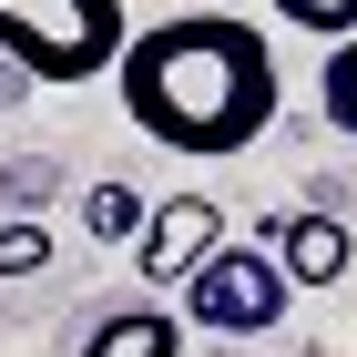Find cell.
<instances>
[{
  "mask_svg": "<svg viewBox=\"0 0 357 357\" xmlns=\"http://www.w3.org/2000/svg\"><path fill=\"white\" fill-rule=\"evenodd\" d=\"M41 266H52V225L10 215L0 225V286H21V275H41Z\"/></svg>",
  "mask_w": 357,
  "mask_h": 357,
  "instance_id": "cell-9",
  "label": "cell"
},
{
  "mask_svg": "<svg viewBox=\"0 0 357 357\" xmlns=\"http://www.w3.org/2000/svg\"><path fill=\"white\" fill-rule=\"evenodd\" d=\"M347 225L337 215H286L275 225V266H286V286H306V296H317V286H337V275H347Z\"/></svg>",
  "mask_w": 357,
  "mask_h": 357,
  "instance_id": "cell-5",
  "label": "cell"
},
{
  "mask_svg": "<svg viewBox=\"0 0 357 357\" xmlns=\"http://www.w3.org/2000/svg\"><path fill=\"white\" fill-rule=\"evenodd\" d=\"M143 225H153V204L133 184H92L82 194V235H102V245H143Z\"/></svg>",
  "mask_w": 357,
  "mask_h": 357,
  "instance_id": "cell-7",
  "label": "cell"
},
{
  "mask_svg": "<svg viewBox=\"0 0 357 357\" xmlns=\"http://www.w3.org/2000/svg\"><path fill=\"white\" fill-rule=\"evenodd\" d=\"M123 41H133L123 0H0V61L31 72V82L72 92V82H92V72H112Z\"/></svg>",
  "mask_w": 357,
  "mask_h": 357,
  "instance_id": "cell-2",
  "label": "cell"
},
{
  "mask_svg": "<svg viewBox=\"0 0 357 357\" xmlns=\"http://www.w3.org/2000/svg\"><path fill=\"white\" fill-rule=\"evenodd\" d=\"M275 21L317 31V41H347V31H357V0H275Z\"/></svg>",
  "mask_w": 357,
  "mask_h": 357,
  "instance_id": "cell-10",
  "label": "cell"
},
{
  "mask_svg": "<svg viewBox=\"0 0 357 357\" xmlns=\"http://www.w3.org/2000/svg\"><path fill=\"white\" fill-rule=\"evenodd\" d=\"M112 82H123L133 133H153L164 153H245L275 123V52L235 10H174L133 31Z\"/></svg>",
  "mask_w": 357,
  "mask_h": 357,
  "instance_id": "cell-1",
  "label": "cell"
},
{
  "mask_svg": "<svg viewBox=\"0 0 357 357\" xmlns=\"http://www.w3.org/2000/svg\"><path fill=\"white\" fill-rule=\"evenodd\" d=\"M82 357H184V317L153 306V296H133V306H112V317H92Z\"/></svg>",
  "mask_w": 357,
  "mask_h": 357,
  "instance_id": "cell-6",
  "label": "cell"
},
{
  "mask_svg": "<svg viewBox=\"0 0 357 357\" xmlns=\"http://www.w3.org/2000/svg\"><path fill=\"white\" fill-rule=\"evenodd\" d=\"M215 245H225V215H215V204H204V194H164L153 225H143V286H184Z\"/></svg>",
  "mask_w": 357,
  "mask_h": 357,
  "instance_id": "cell-4",
  "label": "cell"
},
{
  "mask_svg": "<svg viewBox=\"0 0 357 357\" xmlns=\"http://www.w3.org/2000/svg\"><path fill=\"white\" fill-rule=\"evenodd\" d=\"M317 102H327V123L357 143V31H347V41L327 52V72H317Z\"/></svg>",
  "mask_w": 357,
  "mask_h": 357,
  "instance_id": "cell-8",
  "label": "cell"
},
{
  "mask_svg": "<svg viewBox=\"0 0 357 357\" xmlns=\"http://www.w3.org/2000/svg\"><path fill=\"white\" fill-rule=\"evenodd\" d=\"M286 266L275 255H255V245H215L204 266L184 275V327H204V337H266L275 317H286Z\"/></svg>",
  "mask_w": 357,
  "mask_h": 357,
  "instance_id": "cell-3",
  "label": "cell"
}]
</instances>
